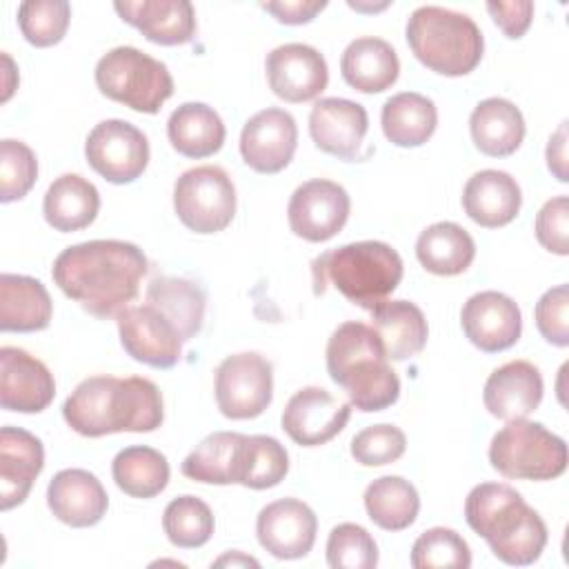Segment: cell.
<instances>
[{
	"label": "cell",
	"instance_id": "cell-1",
	"mask_svg": "<svg viewBox=\"0 0 569 569\" xmlns=\"http://www.w3.org/2000/svg\"><path fill=\"white\" fill-rule=\"evenodd\" d=\"M147 269V256L133 242L87 240L58 253L51 278L84 311L111 318L138 296Z\"/></svg>",
	"mask_w": 569,
	"mask_h": 569
},
{
	"label": "cell",
	"instance_id": "cell-2",
	"mask_svg": "<svg viewBox=\"0 0 569 569\" xmlns=\"http://www.w3.org/2000/svg\"><path fill=\"white\" fill-rule=\"evenodd\" d=\"M64 422L84 438L120 431L149 433L164 420L162 393L149 378L89 376L62 405Z\"/></svg>",
	"mask_w": 569,
	"mask_h": 569
},
{
	"label": "cell",
	"instance_id": "cell-3",
	"mask_svg": "<svg viewBox=\"0 0 569 569\" xmlns=\"http://www.w3.org/2000/svg\"><path fill=\"white\" fill-rule=\"evenodd\" d=\"M467 525L487 540L491 553L511 567L533 565L547 547V525L505 482H480L465 500Z\"/></svg>",
	"mask_w": 569,
	"mask_h": 569
},
{
	"label": "cell",
	"instance_id": "cell-4",
	"mask_svg": "<svg viewBox=\"0 0 569 569\" xmlns=\"http://www.w3.org/2000/svg\"><path fill=\"white\" fill-rule=\"evenodd\" d=\"M327 373L349 396V405L371 413L391 407L400 396V378L391 369L382 340L371 325L347 320L327 342Z\"/></svg>",
	"mask_w": 569,
	"mask_h": 569
},
{
	"label": "cell",
	"instance_id": "cell-5",
	"mask_svg": "<svg viewBox=\"0 0 569 569\" xmlns=\"http://www.w3.org/2000/svg\"><path fill=\"white\" fill-rule=\"evenodd\" d=\"M402 271L400 253L380 240L349 242L313 260L316 293H322L325 282H331L349 302L367 311L389 300L402 280Z\"/></svg>",
	"mask_w": 569,
	"mask_h": 569
},
{
	"label": "cell",
	"instance_id": "cell-6",
	"mask_svg": "<svg viewBox=\"0 0 569 569\" xmlns=\"http://www.w3.org/2000/svg\"><path fill=\"white\" fill-rule=\"evenodd\" d=\"M405 33L411 53L440 76H467L485 53V38L473 18L438 4L413 9Z\"/></svg>",
	"mask_w": 569,
	"mask_h": 569
},
{
	"label": "cell",
	"instance_id": "cell-7",
	"mask_svg": "<svg viewBox=\"0 0 569 569\" xmlns=\"http://www.w3.org/2000/svg\"><path fill=\"white\" fill-rule=\"evenodd\" d=\"M96 84L102 96L138 113H158L173 96V78L164 62L136 47H113L96 62Z\"/></svg>",
	"mask_w": 569,
	"mask_h": 569
},
{
	"label": "cell",
	"instance_id": "cell-8",
	"mask_svg": "<svg viewBox=\"0 0 569 569\" xmlns=\"http://www.w3.org/2000/svg\"><path fill=\"white\" fill-rule=\"evenodd\" d=\"M567 442L542 422L509 420L489 445L491 467L513 480H553L567 469Z\"/></svg>",
	"mask_w": 569,
	"mask_h": 569
},
{
	"label": "cell",
	"instance_id": "cell-9",
	"mask_svg": "<svg viewBox=\"0 0 569 569\" xmlns=\"http://www.w3.org/2000/svg\"><path fill=\"white\" fill-rule=\"evenodd\" d=\"M236 187L216 164H200L180 173L173 184V211L196 233H218L236 216Z\"/></svg>",
	"mask_w": 569,
	"mask_h": 569
},
{
	"label": "cell",
	"instance_id": "cell-10",
	"mask_svg": "<svg viewBox=\"0 0 569 569\" xmlns=\"http://www.w3.org/2000/svg\"><path fill=\"white\" fill-rule=\"evenodd\" d=\"M216 402L229 420H251L264 413L273 398V367L258 351L227 356L216 369Z\"/></svg>",
	"mask_w": 569,
	"mask_h": 569
},
{
	"label": "cell",
	"instance_id": "cell-11",
	"mask_svg": "<svg viewBox=\"0 0 569 569\" xmlns=\"http://www.w3.org/2000/svg\"><path fill=\"white\" fill-rule=\"evenodd\" d=\"M84 158L107 182L129 184L138 180L149 164V140L129 120L109 118L89 131Z\"/></svg>",
	"mask_w": 569,
	"mask_h": 569
},
{
	"label": "cell",
	"instance_id": "cell-12",
	"mask_svg": "<svg viewBox=\"0 0 569 569\" xmlns=\"http://www.w3.org/2000/svg\"><path fill=\"white\" fill-rule=\"evenodd\" d=\"M351 198L333 180L313 178L296 187L287 204L289 229L307 242H327L342 231L349 220Z\"/></svg>",
	"mask_w": 569,
	"mask_h": 569
},
{
	"label": "cell",
	"instance_id": "cell-13",
	"mask_svg": "<svg viewBox=\"0 0 569 569\" xmlns=\"http://www.w3.org/2000/svg\"><path fill=\"white\" fill-rule=\"evenodd\" d=\"M118 336L122 349L142 365L171 369L182 356V336L176 325L153 305H129L118 316Z\"/></svg>",
	"mask_w": 569,
	"mask_h": 569
},
{
	"label": "cell",
	"instance_id": "cell-14",
	"mask_svg": "<svg viewBox=\"0 0 569 569\" xmlns=\"http://www.w3.org/2000/svg\"><path fill=\"white\" fill-rule=\"evenodd\" d=\"M269 89L284 102L316 100L329 82L325 56L305 42H287L267 53Z\"/></svg>",
	"mask_w": 569,
	"mask_h": 569
},
{
	"label": "cell",
	"instance_id": "cell-15",
	"mask_svg": "<svg viewBox=\"0 0 569 569\" xmlns=\"http://www.w3.org/2000/svg\"><path fill=\"white\" fill-rule=\"evenodd\" d=\"M351 418V405L322 387H302L284 405L282 431L300 447H320L336 438Z\"/></svg>",
	"mask_w": 569,
	"mask_h": 569
},
{
	"label": "cell",
	"instance_id": "cell-16",
	"mask_svg": "<svg viewBox=\"0 0 569 569\" xmlns=\"http://www.w3.org/2000/svg\"><path fill=\"white\" fill-rule=\"evenodd\" d=\"M296 147V118L280 107H267L253 113L240 131V156L258 173L282 171L293 160Z\"/></svg>",
	"mask_w": 569,
	"mask_h": 569
},
{
	"label": "cell",
	"instance_id": "cell-17",
	"mask_svg": "<svg viewBox=\"0 0 569 569\" xmlns=\"http://www.w3.org/2000/svg\"><path fill=\"white\" fill-rule=\"evenodd\" d=\"M318 518L298 498H280L264 505L256 518V536L264 551L278 560L305 558L316 542Z\"/></svg>",
	"mask_w": 569,
	"mask_h": 569
},
{
	"label": "cell",
	"instance_id": "cell-18",
	"mask_svg": "<svg viewBox=\"0 0 569 569\" xmlns=\"http://www.w3.org/2000/svg\"><path fill=\"white\" fill-rule=\"evenodd\" d=\"M460 325L473 347L485 353H498L520 340L522 313L513 298L487 289L467 298L460 311Z\"/></svg>",
	"mask_w": 569,
	"mask_h": 569
},
{
	"label": "cell",
	"instance_id": "cell-19",
	"mask_svg": "<svg viewBox=\"0 0 569 569\" xmlns=\"http://www.w3.org/2000/svg\"><path fill=\"white\" fill-rule=\"evenodd\" d=\"M56 396L49 367L20 347L0 349V405L7 411L40 413Z\"/></svg>",
	"mask_w": 569,
	"mask_h": 569
},
{
	"label": "cell",
	"instance_id": "cell-20",
	"mask_svg": "<svg viewBox=\"0 0 569 569\" xmlns=\"http://www.w3.org/2000/svg\"><path fill=\"white\" fill-rule=\"evenodd\" d=\"M369 129L367 109L347 98H320L309 113L313 144L340 160H353Z\"/></svg>",
	"mask_w": 569,
	"mask_h": 569
},
{
	"label": "cell",
	"instance_id": "cell-21",
	"mask_svg": "<svg viewBox=\"0 0 569 569\" xmlns=\"http://www.w3.org/2000/svg\"><path fill=\"white\" fill-rule=\"evenodd\" d=\"M540 369L529 360H509L493 369L482 389L485 409L505 422L522 420L533 413L542 400Z\"/></svg>",
	"mask_w": 569,
	"mask_h": 569
},
{
	"label": "cell",
	"instance_id": "cell-22",
	"mask_svg": "<svg viewBox=\"0 0 569 569\" xmlns=\"http://www.w3.org/2000/svg\"><path fill=\"white\" fill-rule=\"evenodd\" d=\"M44 469L40 438L20 427L0 429V507L9 511L22 505Z\"/></svg>",
	"mask_w": 569,
	"mask_h": 569
},
{
	"label": "cell",
	"instance_id": "cell-23",
	"mask_svg": "<svg viewBox=\"0 0 569 569\" xmlns=\"http://www.w3.org/2000/svg\"><path fill=\"white\" fill-rule=\"evenodd\" d=\"M113 9L156 44H187L196 36V9L189 0H118Z\"/></svg>",
	"mask_w": 569,
	"mask_h": 569
},
{
	"label": "cell",
	"instance_id": "cell-24",
	"mask_svg": "<svg viewBox=\"0 0 569 569\" xmlns=\"http://www.w3.org/2000/svg\"><path fill=\"white\" fill-rule=\"evenodd\" d=\"M47 505L51 513L76 529L98 525L109 507L102 482L87 469H62L47 487Z\"/></svg>",
	"mask_w": 569,
	"mask_h": 569
},
{
	"label": "cell",
	"instance_id": "cell-25",
	"mask_svg": "<svg viewBox=\"0 0 569 569\" xmlns=\"http://www.w3.org/2000/svg\"><path fill=\"white\" fill-rule=\"evenodd\" d=\"M522 207V191L516 178L500 169L476 171L462 189L465 213L485 229L509 224Z\"/></svg>",
	"mask_w": 569,
	"mask_h": 569
},
{
	"label": "cell",
	"instance_id": "cell-26",
	"mask_svg": "<svg viewBox=\"0 0 569 569\" xmlns=\"http://www.w3.org/2000/svg\"><path fill=\"white\" fill-rule=\"evenodd\" d=\"M522 111L507 98H485L469 116V133L476 149L491 158H505L518 151L525 140Z\"/></svg>",
	"mask_w": 569,
	"mask_h": 569
},
{
	"label": "cell",
	"instance_id": "cell-27",
	"mask_svg": "<svg viewBox=\"0 0 569 569\" xmlns=\"http://www.w3.org/2000/svg\"><path fill=\"white\" fill-rule=\"evenodd\" d=\"M345 82L360 93H380L400 76L396 49L376 36H362L347 44L340 58Z\"/></svg>",
	"mask_w": 569,
	"mask_h": 569
},
{
	"label": "cell",
	"instance_id": "cell-28",
	"mask_svg": "<svg viewBox=\"0 0 569 569\" xmlns=\"http://www.w3.org/2000/svg\"><path fill=\"white\" fill-rule=\"evenodd\" d=\"M53 302L47 287L22 273L0 276V329L2 331H42L49 327Z\"/></svg>",
	"mask_w": 569,
	"mask_h": 569
},
{
	"label": "cell",
	"instance_id": "cell-29",
	"mask_svg": "<svg viewBox=\"0 0 569 569\" xmlns=\"http://www.w3.org/2000/svg\"><path fill=\"white\" fill-rule=\"evenodd\" d=\"M369 313L371 327L382 340L389 360H407L425 349L429 325L418 305L409 300H385Z\"/></svg>",
	"mask_w": 569,
	"mask_h": 569
},
{
	"label": "cell",
	"instance_id": "cell-30",
	"mask_svg": "<svg viewBox=\"0 0 569 569\" xmlns=\"http://www.w3.org/2000/svg\"><path fill=\"white\" fill-rule=\"evenodd\" d=\"M100 211V193L93 182L80 173L58 176L42 200V213L49 227L69 233L89 227Z\"/></svg>",
	"mask_w": 569,
	"mask_h": 569
},
{
	"label": "cell",
	"instance_id": "cell-31",
	"mask_svg": "<svg viewBox=\"0 0 569 569\" xmlns=\"http://www.w3.org/2000/svg\"><path fill=\"white\" fill-rule=\"evenodd\" d=\"M171 147L184 158H209L224 144V122L218 111L204 102H182L167 120Z\"/></svg>",
	"mask_w": 569,
	"mask_h": 569
},
{
	"label": "cell",
	"instance_id": "cell-32",
	"mask_svg": "<svg viewBox=\"0 0 569 569\" xmlns=\"http://www.w3.org/2000/svg\"><path fill=\"white\" fill-rule=\"evenodd\" d=\"M416 258L429 273L458 276L471 267L476 242L465 227L440 220L420 231L416 240Z\"/></svg>",
	"mask_w": 569,
	"mask_h": 569
},
{
	"label": "cell",
	"instance_id": "cell-33",
	"mask_svg": "<svg viewBox=\"0 0 569 569\" xmlns=\"http://www.w3.org/2000/svg\"><path fill=\"white\" fill-rule=\"evenodd\" d=\"M244 438L238 431L209 433L182 460V476L204 485H238Z\"/></svg>",
	"mask_w": 569,
	"mask_h": 569
},
{
	"label": "cell",
	"instance_id": "cell-34",
	"mask_svg": "<svg viewBox=\"0 0 569 569\" xmlns=\"http://www.w3.org/2000/svg\"><path fill=\"white\" fill-rule=\"evenodd\" d=\"M385 138L396 147H420L438 127L436 102L416 91L391 96L380 111Z\"/></svg>",
	"mask_w": 569,
	"mask_h": 569
},
{
	"label": "cell",
	"instance_id": "cell-35",
	"mask_svg": "<svg viewBox=\"0 0 569 569\" xmlns=\"http://www.w3.org/2000/svg\"><path fill=\"white\" fill-rule=\"evenodd\" d=\"M144 300L176 325L184 342L200 333L207 309V293L200 284L187 278L158 276L149 282Z\"/></svg>",
	"mask_w": 569,
	"mask_h": 569
},
{
	"label": "cell",
	"instance_id": "cell-36",
	"mask_svg": "<svg viewBox=\"0 0 569 569\" xmlns=\"http://www.w3.org/2000/svg\"><path fill=\"white\" fill-rule=\"evenodd\" d=\"M167 456L147 445H131L116 453L111 476L120 491L131 498H153L169 485Z\"/></svg>",
	"mask_w": 569,
	"mask_h": 569
},
{
	"label": "cell",
	"instance_id": "cell-37",
	"mask_svg": "<svg viewBox=\"0 0 569 569\" xmlns=\"http://www.w3.org/2000/svg\"><path fill=\"white\" fill-rule=\"evenodd\" d=\"M367 516L385 531H402L411 527L420 511L416 487L402 476H380L365 489Z\"/></svg>",
	"mask_w": 569,
	"mask_h": 569
},
{
	"label": "cell",
	"instance_id": "cell-38",
	"mask_svg": "<svg viewBox=\"0 0 569 569\" xmlns=\"http://www.w3.org/2000/svg\"><path fill=\"white\" fill-rule=\"evenodd\" d=\"M289 453L273 436H247L242 445L238 485L247 489H271L284 480Z\"/></svg>",
	"mask_w": 569,
	"mask_h": 569
},
{
	"label": "cell",
	"instance_id": "cell-39",
	"mask_svg": "<svg viewBox=\"0 0 569 569\" xmlns=\"http://www.w3.org/2000/svg\"><path fill=\"white\" fill-rule=\"evenodd\" d=\"M213 513L204 500L184 493L173 498L162 513V529L167 540L180 549H198L213 536Z\"/></svg>",
	"mask_w": 569,
	"mask_h": 569
},
{
	"label": "cell",
	"instance_id": "cell-40",
	"mask_svg": "<svg viewBox=\"0 0 569 569\" xmlns=\"http://www.w3.org/2000/svg\"><path fill=\"white\" fill-rule=\"evenodd\" d=\"M413 569H469L471 549L467 540L449 527L422 531L411 547Z\"/></svg>",
	"mask_w": 569,
	"mask_h": 569
},
{
	"label": "cell",
	"instance_id": "cell-41",
	"mask_svg": "<svg viewBox=\"0 0 569 569\" xmlns=\"http://www.w3.org/2000/svg\"><path fill=\"white\" fill-rule=\"evenodd\" d=\"M71 4L67 0H24L18 7V27L33 47L58 44L69 27Z\"/></svg>",
	"mask_w": 569,
	"mask_h": 569
},
{
	"label": "cell",
	"instance_id": "cell-42",
	"mask_svg": "<svg viewBox=\"0 0 569 569\" xmlns=\"http://www.w3.org/2000/svg\"><path fill=\"white\" fill-rule=\"evenodd\" d=\"M327 565L331 569H373L378 565V545L365 527L340 522L327 538Z\"/></svg>",
	"mask_w": 569,
	"mask_h": 569
},
{
	"label": "cell",
	"instance_id": "cell-43",
	"mask_svg": "<svg viewBox=\"0 0 569 569\" xmlns=\"http://www.w3.org/2000/svg\"><path fill=\"white\" fill-rule=\"evenodd\" d=\"M38 178V160L22 140L4 138L0 142V200L16 202L24 198Z\"/></svg>",
	"mask_w": 569,
	"mask_h": 569
},
{
	"label": "cell",
	"instance_id": "cell-44",
	"mask_svg": "<svg viewBox=\"0 0 569 569\" xmlns=\"http://www.w3.org/2000/svg\"><path fill=\"white\" fill-rule=\"evenodd\" d=\"M407 449V436L396 425H371L351 438V456L362 467L396 462Z\"/></svg>",
	"mask_w": 569,
	"mask_h": 569
},
{
	"label": "cell",
	"instance_id": "cell-45",
	"mask_svg": "<svg viewBox=\"0 0 569 569\" xmlns=\"http://www.w3.org/2000/svg\"><path fill=\"white\" fill-rule=\"evenodd\" d=\"M536 327L540 336L553 347L569 345V289L567 284H556L547 289L533 309Z\"/></svg>",
	"mask_w": 569,
	"mask_h": 569
},
{
	"label": "cell",
	"instance_id": "cell-46",
	"mask_svg": "<svg viewBox=\"0 0 569 569\" xmlns=\"http://www.w3.org/2000/svg\"><path fill=\"white\" fill-rule=\"evenodd\" d=\"M533 229H536L538 242L547 251L556 256H567L569 253V198L556 196L547 200L536 213Z\"/></svg>",
	"mask_w": 569,
	"mask_h": 569
},
{
	"label": "cell",
	"instance_id": "cell-47",
	"mask_svg": "<svg viewBox=\"0 0 569 569\" xmlns=\"http://www.w3.org/2000/svg\"><path fill=\"white\" fill-rule=\"evenodd\" d=\"M533 9L536 7L531 0H511V2L491 0V2H487L489 16L500 27V31L511 40H518L527 33V29L531 27V20H533Z\"/></svg>",
	"mask_w": 569,
	"mask_h": 569
},
{
	"label": "cell",
	"instance_id": "cell-48",
	"mask_svg": "<svg viewBox=\"0 0 569 569\" xmlns=\"http://www.w3.org/2000/svg\"><path fill=\"white\" fill-rule=\"evenodd\" d=\"M260 7L282 24H307L327 7V0H280L260 2Z\"/></svg>",
	"mask_w": 569,
	"mask_h": 569
},
{
	"label": "cell",
	"instance_id": "cell-49",
	"mask_svg": "<svg viewBox=\"0 0 569 569\" xmlns=\"http://www.w3.org/2000/svg\"><path fill=\"white\" fill-rule=\"evenodd\" d=\"M545 156H547L549 171L560 182H567L569 180V173H567V122H560V127L551 133Z\"/></svg>",
	"mask_w": 569,
	"mask_h": 569
},
{
	"label": "cell",
	"instance_id": "cell-50",
	"mask_svg": "<svg viewBox=\"0 0 569 569\" xmlns=\"http://www.w3.org/2000/svg\"><path fill=\"white\" fill-rule=\"evenodd\" d=\"M18 87V71H16V64L11 60L9 53H2V102H7L11 98V93L16 91Z\"/></svg>",
	"mask_w": 569,
	"mask_h": 569
},
{
	"label": "cell",
	"instance_id": "cell-51",
	"mask_svg": "<svg viewBox=\"0 0 569 569\" xmlns=\"http://www.w3.org/2000/svg\"><path fill=\"white\" fill-rule=\"evenodd\" d=\"M213 565L216 567H260V562L256 558H251V556H247L242 551H236V549L224 553V556H220L218 560H213Z\"/></svg>",
	"mask_w": 569,
	"mask_h": 569
},
{
	"label": "cell",
	"instance_id": "cell-52",
	"mask_svg": "<svg viewBox=\"0 0 569 569\" xmlns=\"http://www.w3.org/2000/svg\"><path fill=\"white\" fill-rule=\"evenodd\" d=\"M351 9L356 11H380L385 7H389V2H380V4H362V2H349Z\"/></svg>",
	"mask_w": 569,
	"mask_h": 569
}]
</instances>
